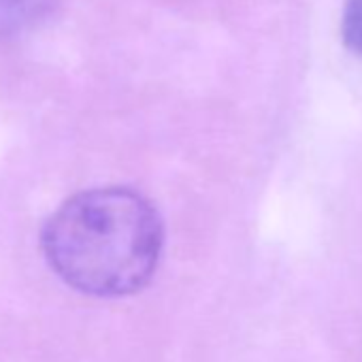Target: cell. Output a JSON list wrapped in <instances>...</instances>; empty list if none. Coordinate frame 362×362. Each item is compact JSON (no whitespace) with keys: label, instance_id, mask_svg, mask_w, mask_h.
<instances>
[{"label":"cell","instance_id":"1","mask_svg":"<svg viewBox=\"0 0 362 362\" xmlns=\"http://www.w3.org/2000/svg\"><path fill=\"white\" fill-rule=\"evenodd\" d=\"M164 226L139 192L107 186L66 199L41 230L52 271L71 288L119 298L143 290L158 271Z\"/></svg>","mask_w":362,"mask_h":362},{"label":"cell","instance_id":"2","mask_svg":"<svg viewBox=\"0 0 362 362\" xmlns=\"http://www.w3.org/2000/svg\"><path fill=\"white\" fill-rule=\"evenodd\" d=\"M52 9L54 0H0V39L33 30Z\"/></svg>","mask_w":362,"mask_h":362},{"label":"cell","instance_id":"3","mask_svg":"<svg viewBox=\"0 0 362 362\" xmlns=\"http://www.w3.org/2000/svg\"><path fill=\"white\" fill-rule=\"evenodd\" d=\"M341 35L345 45L362 56V0H347L341 22Z\"/></svg>","mask_w":362,"mask_h":362}]
</instances>
